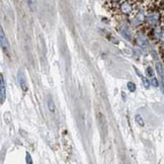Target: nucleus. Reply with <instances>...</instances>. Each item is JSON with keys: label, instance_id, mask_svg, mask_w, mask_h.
<instances>
[{"label": "nucleus", "instance_id": "6", "mask_svg": "<svg viewBox=\"0 0 164 164\" xmlns=\"http://www.w3.org/2000/svg\"><path fill=\"white\" fill-rule=\"evenodd\" d=\"M136 43H137V45L140 46V47H146V46H148L149 41H148V39L146 38L145 36L141 35V36H137Z\"/></svg>", "mask_w": 164, "mask_h": 164}, {"label": "nucleus", "instance_id": "9", "mask_svg": "<svg viewBox=\"0 0 164 164\" xmlns=\"http://www.w3.org/2000/svg\"><path fill=\"white\" fill-rule=\"evenodd\" d=\"M27 5H28V8H30L32 11H35L36 9V0H27Z\"/></svg>", "mask_w": 164, "mask_h": 164}, {"label": "nucleus", "instance_id": "11", "mask_svg": "<svg viewBox=\"0 0 164 164\" xmlns=\"http://www.w3.org/2000/svg\"><path fill=\"white\" fill-rule=\"evenodd\" d=\"M127 86H128V89H129L131 92H135V91H136V85H135V83H133V82H128Z\"/></svg>", "mask_w": 164, "mask_h": 164}, {"label": "nucleus", "instance_id": "7", "mask_svg": "<svg viewBox=\"0 0 164 164\" xmlns=\"http://www.w3.org/2000/svg\"><path fill=\"white\" fill-rule=\"evenodd\" d=\"M135 70H136V72L138 73V75H139L140 77H141V80H142V82H143L144 86L146 87V88L148 89V88H149V86H150V83H149V81H148L147 79H146V77H145V76H143V75H142L141 73L139 72V71H138V69H137V68H135Z\"/></svg>", "mask_w": 164, "mask_h": 164}, {"label": "nucleus", "instance_id": "13", "mask_svg": "<svg viewBox=\"0 0 164 164\" xmlns=\"http://www.w3.org/2000/svg\"><path fill=\"white\" fill-rule=\"evenodd\" d=\"M146 73H147V75L149 76V77H153V76H154V70H153L152 67H150V66L147 68Z\"/></svg>", "mask_w": 164, "mask_h": 164}, {"label": "nucleus", "instance_id": "2", "mask_svg": "<svg viewBox=\"0 0 164 164\" xmlns=\"http://www.w3.org/2000/svg\"><path fill=\"white\" fill-rule=\"evenodd\" d=\"M155 69H156V72H157L160 80H161V88L164 93V67L161 62H156Z\"/></svg>", "mask_w": 164, "mask_h": 164}, {"label": "nucleus", "instance_id": "1", "mask_svg": "<svg viewBox=\"0 0 164 164\" xmlns=\"http://www.w3.org/2000/svg\"><path fill=\"white\" fill-rule=\"evenodd\" d=\"M161 20H162V16H161L160 10L159 9H152L147 13V15H146L145 23L150 27H155L160 24Z\"/></svg>", "mask_w": 164, "mask_h": 164}, {"label": "nucleus", "instance_id": "8", "mask_svg": "<svg viewBox=\"0 0 164 164\" xmlns=\"http://www.w3.org/2000/svg\"><path fill=\"white\" fill-rule=\"evenodd\" d=\"M47 104H48L49 111L51 112H55V103H54V101H53V99L51 97L48 98V103H47Z\"/></svg>", "mask_w": 164, "mask_h": 164}, {"label": "nucleus", "instance_id": "14", "mask_svg": "<svg viewBox=\"0 0 164 164\" xmlns=\"http://www.w3.org/2000/svg\"><path fill=\"white\" fill-rule=\"evenodd\" d=\"M27 163H32V157H31V155L28 154V153H27Z\"/></svg>", "mask_w": 164, "mask_h": 164}, {"label": "nucleus", "instance_id": "12", "mask_svg": "<svg viewBox=\"0 0 164 164\" xmlns=\"http://www.w3.org/2000/svg\"><path fill=\"white\" fill-rule=\"evenodd\" d=\"M151 84H152V86H154V87H158V85H159V83H158V80H157V78L156 77H151Z\"/></svg>", "mask_w": 164, "mask_h": 164}, {"label": "nucleus", "instance_id": "3", "mask_svg": "<svg viewBox=\"0 0 164 164\" xmlns=\"http://www.w3.org/2000/svg\"><path fill=\"white\" fill-rule=\"evenodd\" d=\"M6 97V89H5V81L3 78V75L0 76V103L1 104L5 101Z\"/></svg>", "mask_w": 164, "mask_h": 164}, {"label": "nucleus", "instance_id": "5", "mask_svg": "<svg viewBox=\"0 0 164 164\" xmlns=\"http://www.w3.org/2000/svg\"><path fill=\"white\" fill-rule=\"evenodd\" d=\"M17 79H18V83H19L21 89H23V91H27V79H25V76H24V74L21 71H18L17 72Z\"/></svg>", "mask_w": 164, "mask_h": 164}, {"label": "nucleus", "instance_id": "10", "mask_svg": "<svg viewBox=\"0 0 164 164\" xmlns=\"http://www.w3.org/2000/svg\"><path fill=\"white\" fill-rule=\"evenodd\" d=\"M135 120H136L137 124H138V125H139L140 127H144V126H145L144 120H143V118H142L140 115H136V116H135Z\"/></svg>", "mask_w": 164, "mask_h": 164}, {"label": "nucleus", "instance_id": "4", "mask_svg": "<svg viewBox=\"0 0 164 164\" xmlns=\"http://www.w3.org/2000/svg\"><path fill=\"white\" fill-rule=\"evenodd\" d=\"M0 43H1V48L3 50V52L8 53L9 44H8V42H7V39H6L5 34H4V32H3L2 28L0 30Z\"/></svg>", "mask_w": 164, "mask_h": 164}]
</instances>
